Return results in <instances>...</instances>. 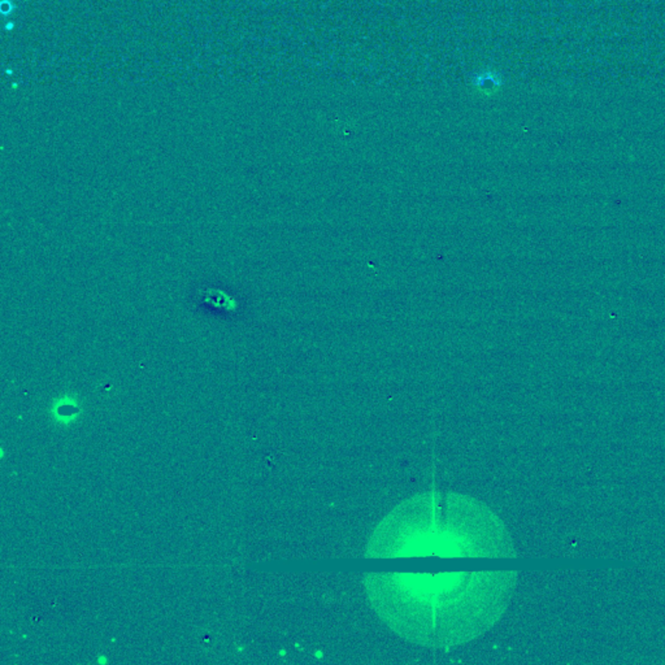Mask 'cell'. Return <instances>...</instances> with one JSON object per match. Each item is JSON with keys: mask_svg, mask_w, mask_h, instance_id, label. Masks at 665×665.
I'll return each instance as SVG.
<instances>
[{"mask_svg": "<svg viewBox=\"0 0 665 665\" xmlns=\"http://www.w3.org/2000/svg\"><path fill=\"white\" fill-rule=\"evenodd\" d=\"M96 663L101 665L107 664V663H108V659H107V656L106 655H99V657L96 659Z\"/></svg>", "mask_w": 665, "mask_h": 665, "instance_id": "277c9868", "label": "cell"}, {"mask_svg": "<svg viewBox=\"0 0 665 665\" xmlns=\"http://www.w3.org/2000/svg\"><path fill=\"white\" fill-rule=\"evenodd\" d=\"M243 650H245V647H237L238 652H243Z\"/></svg>", "mask_w": 665, "mask_h": 665, "instance_id": "5b68a950", "label": "cell"}, {"mask_svg": "<svg viewBox=\"0 0 665 665\" xmlns=\"http://www.w3.org/2000/svg\"><path fill=\"white\" fill-rule=\"evenodd\" d=\"M510 559L516 550L504 522L466 494L427 492L399 503L368 539L366 559L398 557Z\"/></svg>", "mask_w": 665, "mask_h": 665, "instance_id": "7a4b0ae2", "label": "cell"}, {"mask_svg": "<svg viewBox=\"0 0 665 665\" xmlns=\"http://www.w3.org/2000/svg\"><path fill=\"white\" fill-rule=\"evenodd\" d=\"M363 582L371 607L396 636L419 646L450 648L499 622L517 573H368Z\"/></svg>", "mask_w": 665, "mask_h": 665, "instance_id": "6da1fadb", "label": "cell"}, {"mask_svg": "<svg viewBox=\"0 0 665 665\" xmlns=\"http://www.w3.org/2000/svg\"><path fill=\"white\" fill-rule=\"evenodd\" d=\"M52 417L57 424L68 427L78 417V406L74 401L73 403H69V404H65L64 403V406L63 404L56 406L54 410H52Z\"/></svg>", "mask_w": 665, "mask_h": 665, "instance_id": "3957f363", "label": "cell"}]
</instances>
